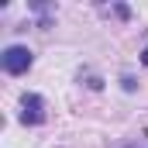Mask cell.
Here are the masks:
<instances>
[{
    "label": "cell",
    "instance_id": "obj_2",
    "mask_svg": "<svg viewBox=\"0 0 148 148\" xmlns=\"http://www.w3.org/2000/svg\"><path fill=\"white\" fill-rule=\"evenodd\" d=\"M21 121L24 124H41L45 121V100L38 93H24V100H21Z\"/></svg>",
    "mask_w": 148,
    "mask_h": 148
},
{
    "label": "cell",
    "instance_id": "obj_1",
    "mask_svg": "<svg viewBox=\"0 0 148 148\" xmlns=\"http://www.w3.org/2000/svg\"><path fill=\"white\" fill-rule=\"evenodd\" d=\"M0 66H3L10 76H21V73L31 69V52H28L24 45H10V48L0 55Z\"/></svg>",
    "mask_w": 148,
    "mask_h": 148
},
{
    "label": "cell",
    "instance_id": "obj_3",
    "mask_svg": "<svg viewBox=\"0 0 148 148\" xmlns=\"http://www.w3.org/2000/svg\"><path fill=\"white\" fill-rule=\"evenodd\" d=\"M141 62H145V66H148V48H145V52H141Z\"/></svg>",
    "mask_w": 148,
    "mask_h": 148
}]
</instances>
